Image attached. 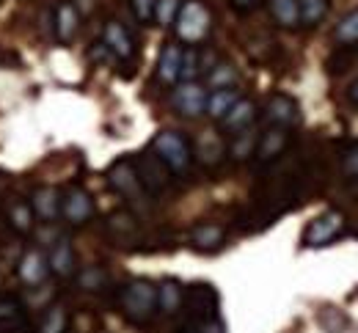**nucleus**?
Wrapping results in <instances>:
<instances>
[{
    "label": "nucleus",
    "mask_w": 358,
    "mask_h": 333,
    "mask_svg": "<svg viewBox=\"0 0 358 333\" xmlns=\"http://www.w3.org/2000/svg\"><path fill=\"white\" fill-rule=\"evenodd\" d=\"M342 171H345V177L358 179V143H353V146L342 154Z\"/></svg>",
    "instance_id": "c9c22d12"
},
{
    "label": "nucleus",
    "mask_w": 358,
    "mask_h": 333,
    "mask_svg": "<svg viewBox=\"0 0 358 333\" xmlns=\"http://www.w3.org/2000/svg\"><path fill=\"white\" fill-rule=\"evenodd\" d=\"M50 273H55L58 279H72L78 273V259H75V248L69 239H58L52 242V251H50Z\"/></svg>",
    "instance_id": "4468645a"
},
{
    "label": "nucleus",
    "mask_w": 358,
    "mask_h": 333,
    "mask_svg": "<svg viewBox=\"0 0 358 333\" xmlns=\"http://www.w3.org/2000/svg\"><path fill=\"white\" fill-rule=\"evenodd\" d=\"M224 154H226L224 141H221L218 135H213V133H204V135L196 141V157H199V163L207 165V168H215V165L224 160Z\"/></svg>",
    "instance_id": "aec40b11"
},
{
    "label": "nucleus",
    "mask_w": 358,
    "mask_h": 333,
    "mask_svg": "<svg viewBox=\"0 0 358 333\" xmlns=\"http://www.w3.org/2000/svg\"><path fill=\"white\" fill-rule=\"evenodd\" d=\"M171 105L177 108L179 116L196 119V116H201L204 108H207V91H204V86H199L196 80L182 83L177 91H174V96H171Z\"/></svg>",
    "instance_id": "9d476101"
},
{
    "label": "nucleus",
    "mask_w": 358,
    "mask_h": 333,
    "mask_svg": "<svg viewBox=\"0 0 358 333\" xmlns=\"http://www.w3.org/2000/svg\"><path fill=\"white\" fill-rule=\"evenodd\" d=\"M182 300H185V289H182L177 279H166L163 284L157 286V311L177 314L182 309Z\"/></svg>",
    "instance_id": "412c9836"
},
{
    "label": "nucleus",
    "mask_w": 358,
    "mask_h": 333,
    "mask_svg": "<svg viewBox=\"0 0 358 333\" xmlns=\"http://www.w3.org/2000/svg\"><path fill=\"white\" fill-rule=\"evenodd\" d=\"M224 239H226V229L218 226V223H199L190 232V242L199 251H215L218 245H224Z\"/></svg>",
    "instance_id": "4be33fe9"
},
{
    "label": "nucleus",
    "mask_w": 358,
    "mask_h": 333,
    "mask_svg": "<svg viewBox=\"0 0 358 333\" xmlns=\"http://www.w3.org/2000/svg\"><path fill=\"white\" fill-rule=\"evenodd\" d=\"M345 232V215L339 209H328L322 215H317L303 232V245L306 248H325L334 239L342 237Z\"/></svg>",
    "instance_id": "20e7f679"
},
{
    "label": "nucleus",
    "mask_w": 358,
    "mask_h": 333,
    "mask_svg": "<svg viewBox=\"0 0 358 333\" xmlns=\"http://www.w3.org/2000/svg\"><path fill=\"white\" fill-rule=\"evenodd\" d=\"M78 31H80V11L75 8V3H69V0L58 3V8H55V39L61 45H72Z\"/></svg>",
    "instance_id": "ddd939ff"
},
{
    "label": "nucleus",
    "mask_w": 358,
    "mask_h": 333,
    "mask_svg": "<svg viewBox=\"0 0 358 333\" xmlns=\"http://www.w3.org/2000/svg\"><path fill=\"white\" fill-rule=\"evenodd\" d=\"M185 333H196V331H185Z\"/></svg>",
    "instance_id": "ea45409f"
},
{
    "label": "nucleus",
    "mask_w": 358,
    "mask_h": 333,
    "mask_svg": "<svg viewBox=\"0 0 358 333\" xmlns=\"http://www.w3.org/2000/svg\"><path fill=\"white\" fill-rule=\"evenodd\" d=\"M240 99V91L231 86V89H215L213 94H207V113L215 119V121H221L226 113L231 110V105Z\"/></svg>",
    "instance_id": "5701e85b"
},
{
    "label": "nucleus",
    "mask_w": 358,
    "mask_h": 333,
    "mask_svg": "<svg viewBox=\"0 0 358 333\" xmlns=\"http://www.w3.org/2000/svg\"><path fill=\"white\" fill-rule=\"evenodd\" d=\"M210 25H213L210 8H207L201 0H185V3L179 6V14H177V20H174L179 42H187V45L204 42L207 34H210Z\"/></svg>",
    "instance_id": "f03ea898"
},
{
    "label": "nucleus",
    "mask_w": 358,
    "mask_h": 333,
    "mask_svg": "<svg viewBox=\"0 0 358 333\" xmlns=\"http://www.w3.org/2000/svg\"><path fill=\"white\" fill-rule=\"evenodd\" d=\"M61 215L72 223V226H83L94 218V198L89 195L86 188L72 185L61 198Z\"/></svg>",
    "instance_id": "1a4fd4ad"
},
{
    "label": "nucleus",
    "mask_w": 358,
    "mask_h": 333,
    "mask_svg": "<svg viewBox=\"0 0 358 333\" xmlns=\"http://www.w3.org/2000/svg\"><path fill=\"white\" fill-rule=\"evenodd\" d=\"M348 99H350V105H356L358 108V80L350 86V91H348Z\"/></svg>",
    "instance_id": "58836bf2"
},
{
    "label": "nucleus",
    "mask_w": 358,
    "mask_h": 333,
    "mask_svg": "<svg viewBox=\"0 0 358 333\" xmlns=\"http://www.w3.org/2000/svg\"><path fill=\"white\" fill-rule=\"evenodd\" d=\"M119 306L127 323L133 325H149L152 317L157 314V286L149 279H133L122 289Z\"/></svg>",
    "instance_id": "f257e3e1"
},
{
    "label": "nucleus",
    "mask_w": 358,
    "mask_h": 333,
    "mask_svg": "<svg viewBox=\"0 0 358 333\" xmlns=\"http://www.w3.org/2000/svg\"><path fill=\"white\" fill-rule=\"evenodd\" d=\"M78 284L83 286V289L96 292V289H102V286L108 284V273H105L102 267H86V270L78 276Z\"/></svg>",
    "instance_id": "473e14b6"
},
{
    "label": "nucleus",
    "mask_w": 358,
    "mask_h": 333,
    "mask_svg": "<svg viewBox=\"0 0 358 333\" xmlns=\"http://www.w3.org/2000/svg\"><path fill=\"white\" fill-rule=\"evenodd\" d=\"M298 14H301V25L314 28L325 20L328 14V0H298Z\"/></svg>",
    "instance_id": "bb28decb"
},
{
    "label": "nucleus",
    "mask_w": 358,
    "mask_h": 333,
    "mask_svg": "<svg viewBox=\"0 0 358 333\" xmlns=\"http://www.w3.org/2000/svg\"><path fill=\"white\" fill-rule=\"evenodd\" d=\"M108 185L119 195H124L127 201H133V204H138L141 198H146V191H143V185H141V179L135 174L133 160H116L108 168Z\"/></svg>",
    "instance_id": "423d86ee"
},
{
    "label": "nucleus",
    "mask_w": 358,
    "mask_h": 333,
    "mask_svg": "<svg viewBox=\"0 0 358 333\" xmlns=\"http://www.w3.org/2000/svg\"><path fill=\"white\" fill-rule=\"evenodd\" d=\"M135 165V174H138V179H141V185H143V191L152 193V195H157V193H163L169 188V182H171V171L166 168V163L149 149V151H143V154H138V160H133Z\"/></svg>",
    "instance_id": "39448f33"
},
{
    "label": "nucleus",
    "mask_w": 358,
    "mask_h": 333,
    "mask_svg": "<svg viewBox=\"0 0 358 333\" xmlns=\"http://www.w3.org/2000/svg\"><path fill=\"white\" fill-rule=\"evenodd\" d=\"M105 229H108V235H110L113 242H119L124 248H130V245H135L141 239V223H138V218H135L133 212H113L108 218Z\"/></svg>",
    "instance_id": "9b49d317"
},
{
    "label": "nucleus",
    "mask_w": 358,
    "mask_h": 333,
    "mask_svg": "<svg viewBox=\"0 0 358 333\" xmlns=\"http://www.w3.org/2000/svg\"><path fill=\"white\" fill-rule=\"evenodd\" d=\"M22 320H25L22 303L14 300V297H3V300H0V331H6V328H20Z\"/></svg>",
    "instance_id": "c85d7f7f"
},
{
    "label": "nucleus",
    "mask_w": 358,
    "mask_h": 333,
    "mask_svg": "<svg viewBox=\"0 0 358 333\" xmlns=\"http://www.w3.org/2000/svg\"><path fill=\"white\" fill-rule=\"evenodd\" d=\"M75 3H78L75 8H78L80 14H91V11H94V3H96V0H75Z\"/></svg>",
    "instance_id": "4c0bfd02"
},
{
    "label": "nucleus",
    "mask_w": 358,
    "mask_h": 333,
    "mask_svg": "<svg viewBox=\"0 0 358 333\" xmlns=\"http://www.w3.org/2000/svg\"><path fill=\"white\" fill-rule=\"evenodd\" d=\"M182 306L190 311V317H193L196 323L213 320V317H218V292H215V289H213L210 284L187 286Z\"/></svg>",
    "instance_id": "0eeeda50"
},
{
    "label": "nucleus",
    "mask_w": 358,
    "mask_h": 333,
    "mask_svg": "<svg viewBox=\"0 0 358 333\" xmlns=\"http://www.w3.org/2000/svg\"><path fill=\"white\" fill-rule=\"evenodd\" d=\"M69 328V311L64 306H50L39 323V333H66Z\"/></svg>",
    "instance_id": "cd10ccee"
},
{
    "label": "nucleus",
    "mask_w": 358,
    "mask_h": 333,
    "mask_svg": "<svg viewBox=\"0 0 358 333\" xmlns=\"http://www.w3.org/2000/svg\"><path fill=\"white\" fill-rule=\"evenodd\" d=\"M259 3H262V0H231L234 11H240V14H245V11H254Z\"/></svg>",
    "instance_id": "e433bc0d"
},
{
    "label": "nucleus",
    "mask_w": 358,
    "mask_h": 333,
    "mask_svg": "<svg viewBox=\"0 0 358 333\" xmlns=\"http://www.w3.org/2000/svg\"><path fill=\"white\" fill-rule=\"evenodd\" d=\"M257 141H259V135H257L254 130H240V133L234 135L231 146H229L231 160H237V163L251 160V157H254V149H257Z\"/></svg>",
    "instance_id": "a878e982"
},
{
    "label": "nucleus",
    "mask_w": 358,
    "mask_h": 333,
    "mask_svg": "<svg viewBox=\"0 0 358 333\" xmlns=\"http://www.w3.org/2000/svg\"><path fill=\"white\" fill-rule=\"evenodd\" d=\"M61 193L55 188H39L31 198V209L34 215H39L42 221H55L61 215Z\"/></svg>",
    "instance_id": "6ab92c4d"
},
{
    "label": "nucleus",
    "mask_w": 358,
    "mask_h": 333,
    "mask_svg": "<svg viewBox=\"0 0 358 333\" xmlns=\"http://www.w3.org/2000/svg\"><path fill=\"white\" fill-rule=\"evenodd\" d=\"M17 273H20V279L25 281V284L36 286L42 284L47 276H50V265H47V256L42 251H28L22 259H20V267H17Z\"/></svg>",
    "instance_id": "f3484780"
},
{
    "label": "nucleus",
    "mask_w": 358,
    "mask_h": 333,
    "mask_svg": "<svg viewBox=\"0 0 358 333\" xmlns=\"http://www.w3.org/2000/svg\"><path fill=\"white\" fill-rule=\"evenodd\" d=\"M201 72V55L199 50H182V69H179V80L182 83H190L196 80V75Z\"/></svg>",
    "instance_id": "2f4dec72"
},
{
    "label": "nucleus",
    "mask_w": 358,
    "mask_h": 333,
    "mask_svg": "<svg viewBox=\"0 0 358 333\" xmlns=\"http://www.w3.org/2000/svg\"><path fill=\"white\" fill-rule=\"evenodd\" d=\"M270 14L281 28H298L301 25L298 0H270Z\"/></svg>",
    "instance_id": "b1692460"
},
{
    "label": "nucleus",
    "mask_w": 358,
    "mask_h": 333,
    "mask_svg": "<svg viewBox=\"0 0 358 333\" xmlns=\"http://www.w3.org/2000/svg\"><path fill=\"white\" fill-rule=\"evenodd\" d=\"M289 138H292V135H289V127H275V124H270L268 130L259 135L257 149H254V160H257V165H259V168L273 165V163L287 151Z\"/></svg>",
    "instance_id": "6e6552de"
},
{
    "label": "nucleus",
    "mask_w": 358,
    "mask_h": 333,
    "mask_svg": "<svg viewBox=\"0 0 358 333\" xmlns=\"http://www.w3.org/2000/svg\"><path fill=\"white\" fill-rule=\"evenodd\" d=\"M130 6H133V14L138 22H152L155 20V8H157V0H130Z\"/></svg>",
    "instance_id": "f704fd0d"
},
{
    "label": "nucleus",
    "mask_w": 358,
    "mask_h": 333,
    "mask_svg": "<svg viewBox=\"0 0 358 333\" xmlns=\"http://www.w3.org/2000/svg\"><path fill=\"white\" fill-rule=\"evenodd\" d=\"M152 151L166 163V168L171 174H185L193 163V149L190 143L185 141L182 133H174V130H163L155 135L152 141Z\"/></svg>",
    "instance_id": "7ed1b4c3"
},
{
    "label": "nucleus",
    "mask_w": 358,
    "mask_h": 333,
    "mask_svg": "<svg viewBox=\"0 0 358 333\" xmlns=\"http://www.w3.org/2000/svg\"><path fill=\"white\" fill-rule=\"evenodd\" d=\"M102 45L110 50L113 58H119V61H130L135 55L133 36H130L127 28H124L122 22H116V20H110V22L105 25V31H102Z\"/></svg>",
    "instance_id": "f8f14e48"
},
{
    "label": "nucleus",
    "mask_w": 358,
    "mask_h": 333,
    "mask_svg": "<svg viewBox=\"0 0 358 333\" xmlns=\"http://www.w3.org/2000/svg\"><path fill=\"white\" fill-rule=\"evenodd\" d=\"M265 119H268V124H275V127L298 124V102L287 94L270 96L268 108H265Z\"/></svg>",
    "instance_id": "2eb2a0df"
},
{
    "label": "nucleus",
    "mask_w": 358,
    "mask_h": 333,
    "mask_svg": "<svg viewBox=\"0 0 358 333\" xmlns=\"http://www.w3.org/2000/svg\"><path fill=\"white\" fill-rule=\"evenodd\" d=\"M207 83L213 89H231L237 83V69L231 64H215L210 72H207Z\"/></svg>",
    "instance_id": "7c9ffc66"
},
{
    "label": "nucleus",
    "mask_w": 358,
    "mask_h": 333,
    "mask_svg": "<svg viewBox=\"0 0 358 333\" xmlns=\"http://www.w3.org/2000/svg\"><path fill=\"white\" fill-rule=\"evenodd\" d=\"M179 0H157V8H155V20L166 28V25H171L174 20H177L179 14Z\"/></svg>",
    "instance_id": "72a5a7b5"
},
{
    "label": "nucleus",
    "mask_w": 358,
    "mask_h": 333,
    "mask_svg": "<svg viewBox=\"0 0 358 333\" xmlns=\"http://www.w3.org/2000/svg\"><path fill=\"white\" fill-rule=\"evenodd\" d=\"M254 119H257V105L251 99H243L240 96L231 105V110L221 119V127H224L226 133H240V130H248L254 124Z\"/></svg>",
    "instance_id": "dca6fc26"
},
{
    "label": "nucleus",
    "mask_w": 358,
    "mask_h": 333,
    "mask_svg": "<svg viewBox=\"0 0 358 333\" xmlns=\"http://www.w3.org/2000/svg\"><path fill=\"white\" fill-rule=\"evenodd\" d=\"M334 39L339 42V45H345V47H350V45H358V8L356 11H350L339 25H336V31H334Z\"/></svg>",
    "instance_id": "c756f323"
},
{
    "label": "nucleus",
    "mask_w": 358,
    "mask_h": 333,
    "mask_svg": "<svg viewBox=\"0 0 358 333\" xmlns=\"http://www.w3.org/2000/svg\"><path fill=\"white\" fill-rule=\"evenodd\" d=\"M6 215H8V221H11V226H14L17 232H22V235L31 232V226H34V209H31L28 201H20V198L8 201Z\"/></svg>",
    "instance_id": "393cba45"
},
{
    "label": "nucleus",
    "mask_w": 358,
    "mask_h": 333,
    "mask_svg": "<svg viewBox=\"0 0 358 333\" xmlns=\"http://www.w3.org/2000/svg\"><path fill=\"white\" fill-rule=\"evenodd\" d=\"M179 69H182V47L177 42H169L166 47L160 50V61H157V77L160 83H177Z\"/></svg>",
    "instance_id": "a211bd4d"
}]
</instances>
